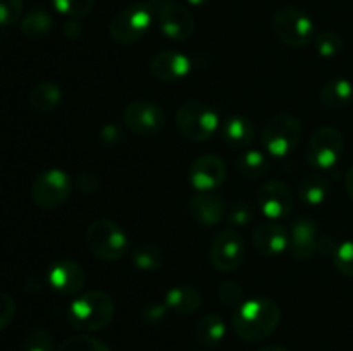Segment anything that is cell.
I'll list each match as a JSON object with an SVG mask.
<instances>
[{
	"instance_id": "cell-1",
	"label": "cell",
	"mask_w": 353,
	"mask_h": 351,
	"mask_svg": "<svg viewBox=\"0 0 353 351\" xmlns=\"http://www.w3.org/2000/svg\"><path fill=\"white\" fill-rule=\"evenodd\" d=\"M281 310L271 298L259 296L241 303L233 313V330L247 343H259L271 336L279 326Z\"/></svg>"
},
{
	"instance_id": "cell-2",
	"label": "cell",
	"mask_w": 353,
	"mask_h": 351,
	"mask_svg": "<svg viewBox=\"0 0 353 351\" xmlns=\"http://www.w3.org/2000/svg\"><path fill=\"white\" fill-rule=\"evenodd\" d=\"M116 315L112 296L100 289H92L76 296L68 308L69 323L81 332H95L109 326Z\"/></svg>"
},
{
	"instance_id": "cell-3",
	"label": "cell",
	"mask_w": 353,
	"mask_h": 351,
	"mask_svg": "<svg viewBox=\"0 0 353 351\" xmlns=\"http://www.w3.org/2000/svg\"><path fill=\"white\" fill-rule=\"evenodd\" d=\"M176 127L186 140L203 143L221 129V119L210 105L199 100H190L176 110Z\"/></svg>"
},
{
	"instance_id": "cell-4",
	"label": "cell",
	"mask_w": 353,
	"mask_h": 351,
	"mask_svg": "<svg viewBox=\"0 0 353 351\" xmlns=\"http://www.w3.org/2000/svg\"><path fill=\"white\" fill-rule=\"evenodd\" d=\"M150 2H133L121 9L109 24V34L117 45H133L145 38L154 23Z\"/></svg>"
},
{
	"instance_id": "cell-5",
	"label": "cell",
	"mask_w": 353,
	"mask_h": 351,
	"mask_svg": "<svg viewBox=\"0 0 353 351\" xmlns=\"http://www.w3.org/2000/svg\"><path fill=\"white\" fill-rule=\"evenodd\" d=\"M303 127L292 114H276L265 123L261 140L271 157L285 158L299 148L302 141Z\"/></svg>"
},
{
	"instance_id": "cell-6",
	"label": "cell",
	"mask_w": 353,
	"mask_h": 351,
	"mask_svg": "<svg viewBox=\"0 0 353 351\" xmlns=\"http://www.w3.org/2000/svg\"><path fill=\"white\" fill-rule=\"evenodd\" d=\"M86 246L102 262H116L126 255L130 240L126 233L110 219H97L86 229Z\"/></svg>"
},
{
	"instance_id": "cell-7",
	"label": "cell",
	"mask_w": 353,
	"mask_h": 351,
	"mask_svg": "<svg viewBox=\"0 0 353 351\" xmlns=\"http://www.w3.org/2000/svg\"><path fill=\"white\" fill-rule=\"evenodd\" d=\"M272 31L279 41L293 48L307 47L316 38V24L305 10L283 6L272 16Z\"/></svg>"
},
{
	"instance_id": "cell-8",
	"label": "cell",
	"mask_w": 353,
	"mask_h": 351,
	"mask_svg": "<svg viewBox=\"0 0 353 351\" xmlns=\"http://www.w3.org/2000/svg\"><path fill=\"white\" fill-rule=\"evenodd\" d=\"M71 178L62 169H47L34 178L31 184V200L41 210H55L64 205L71 196Z\"/></svg>"
},
{
	"instance_id": "cell-9",
	"label": "cell",
	"mask_w": 353,
	"mask_h": 351,
	"mask_svg": "<svg viewBox=\"0 0 353 351\" xmlns=\"http://www.w3.org/2000/svg\"><path fill=\"white\" fill-rule=\"evenodd\" d=\"M345 151V138L336 127L324 126L312 133L307 141L305 158L312 167L319 171L333 169L340 162Z\"/></svg>"
},
{
	"instance_id": "cell-10",
	"label": "cell",
	"mask_w": 353,
	"mask_h": 351,
	"mask_svg": "<svg viewBox=\"0 0 353 351\" xmlns=\"http://www.w3.org/2000/svg\"><path fill=\"white\" fill-rule=\"evenodd\" d=\"M150 6L164 36L172 41H186L192 38L195 21L185 6L174 0H152Z\"/></svg>"
},
{
	"instance_id": "cell-11",
	"label": "cell",
	"mask_w": 353,
	"mask_h": 351,
	"mask_svg": "<svg viewBox=\"0 0 353 351\" xmlns=\"http://www.w3.org/2000/svg\"><path fill=\"white\" fill-rule=\"evenodd\" d=\"M210 264L216 270L223 274H230L240 268L247 258V246L245 241L236 231L224 229L212 240L209 248Z\"/></svg>"
},
{
	"instance_id": "cell-12",
	"label": "cell",
	"mask_w": 353,
	"mask_h": 351,
	"mask_svg": "<svg viewBox=\"0 0 353 351\" xmlns=\"http://www.w3.org/2000/svg\"><path fill=\"white\" fill-rule=\"evenodd\" d=\"M123 123L137 136H155L165 126V114L157 103L134 100L123 110Z\"/></svg>"
},
{
	"instance_id": "cell-13",
	"label": "cell",
	"mask_w": 353,
	"mask_h": 351,
	"mask_svg": "<svg viewBox=\"0 0 353 351\" xmlns=\"http://www.w3.org/2000/svg\"><path fill=\"white\" fill-rule=\"evenodd\" d=\"M226 162L219 155H200L190 167V184L196 193L216 191L226 181Z\"/></svg>"
},
{
	"instance_id": "cell-14",
	"label": "cell",
	"mask_w": 353,
	"mask_h": 351,
	"mask_svg": "<svg viewBox=\"0 0 353 351\" xmlns=\"http://www.w3.org/2000/svg\"><path fill=\"white\" fill-rule=\"evenodd\" d=\"M257 203L261 213L276 222L290 215L293 209V195L288 186L279 179H269L262 182L257 193Z\"/></svg>"
},
{
	"instance_id": "cell-15",
	"label": "cell",
	"mask_w": 353,
	"mask_h": 351,
	"mask_svg": "<svg viewBox=\"0 0 353 351\" xmlns=\"http://www.w3.org/2000/svg\"><path fill=\"white\" fill-rule=\"evenodd\" d=\"M47 281L59 295H78L86 282L85 268L71 258H59L48 268Z\"/></svg>"
},
{
	"instance_id": "cell-16",
	"label": "cell",
	"mask_w": 353,
	"mask_h": 351,
	"mask_svg": "<svg viewBox=\"0 0 353 351\" xmlns=\"http://www.w3.org/2000/svg\"><path fill=\"white\" fill-rule=\"evenodd\" d=\"M192 58L178 50H161L152 57L150 72L164 83L181 81L192 72Z\"/></svg>"
},
{
	"instance_id": "cell-17",
	"label": "cell",
	"mask_w": 353,
	"mask_h": 351,
	"mask_svg": "<svg viewBox=\"0 0 353 351\" xmlns=\"http://www.w3.org/2000/svg\"><path fill=\"white\" fill-rule=\"evenodd\" d=\"M188 212L200 226L214 227L226 217V200L216 191L196 193L190 200Z\"/></svg>"
},
{
	"instance_id": "cell-18",
	"label": "cell",
	"mask_w": 353,
	"mask_h": 351,
	"mask_svg": "<svg viewBox=\"0 0 353 351\" xmlns=\"http://www.w3.org/2000/svg\"><path fill=\"white\" fill-rule=\"evenodd\" d=\"M319 244L317 224L310 219H296L288 233V250L296 260H309Z\"/></svg>"
},
{
	"instance_id": "cell-19",
	"label": "cell",
	"mask_w": 353,
	"mask_h": 351,
	"mask_svg": "<svg viewBox=\"0 0 353 351\" xmlns=\"http://www.w3.org/2000/svg\"><path fill=\"white\" fill-rule=\"evenodd\" d=\"M252 244L262 257H278L288 250V233L281 224L271 220L252 233Z\"/></svg>"
},
{
	"instance_id": "cell-20",
	"label": "cell",
	"mask_w": 353,
	"mask_h": 351,
	"mask_svg": "<svg viewBox=\"0 0 353 351\" xmlns=\"http://www.w3.org/2000/svg\"><path fill=\"white\" fill-rule=\"evenodd\" d=\"M221 136L230 148L248 150L255 140V126L248 117L231 116L221 124Z\"/></svg>"
},
{
	"instance_id": "cell-21",
	"label": "cell",
	"mask_w": 353,
	"mask_h": 351,
	"mask_svg": "<svg viewBox=\"0 0 353 351\" xmlns=\"http://www.w3.org/2000/svg\"><path fill=\"white\" fill-rule=\"evenodd\" d=\"M164 303L168 305L169 312L188 317L199 312L200 306H202L203 303V298L202 295H200L199 289H195L193 286L181 284L174 286V288H171L165 292Z\"/></svg>"
},
{
	"instance_id": "cell-22",
	"label": "cell",
	"mask_w": 353,
	"mask_h": 351,
	"mask_svg": "<svg viewBox=\"0 0 353 351\" xmlns=\"http://www.w3.org/2000/svg\"><path fill=\"white\" fill-rule=\"evenodd\" d=\"M319 96L327 109H345L353 102V83L347 78L327 79L321 88Z\"/></svg>"
},
{
	"instance_id": "cell-23",
	"label": "cell",
	"mask_w": 353,
	"mask_h": 351,
	"mask_svg": "<svg viewBox=\"0 0 353 351\" xmlns=\"http://www.w3.org/2000/svg\"><path fill=\"white\" fill-rule=\"evenodd\" d=\"M31 109L40 114H50L61 105L62 102V89L52 81H40L30 89L28 95Z\"/></svg>"
},
{
	"instance_id": "cell-24",
	"label": "cell",
	"mask_w": 353,
	"mask_h": 351,
	"mask_svg": "<svg viewBox=\"0 0 353 351\" xmlns=\"http://www.w3.org/2000/svg\"><path fill=\"white\" fill-rule=\"evenodd\" d=\"M226 337V323L224 319L217 313H207L199 320L195 327V339L202 346L214 348L223 343Z\"/></svg>"
},
{
	"instance_id": "cell-25",
	"label": "cell",
	"mask_w": 353,
	"mask_h": 351,
	"mask_svg": "<svg viewBox=\"0 0 353 351\" xmlns=\"http://www.w3.org/2000/svg\"><path fill=\"white\" fill-rule=\"evenodd\" d=\"M331 184L323 174H309L300 181L299 198L309 206H319L330 196Z\"/></svg>"
},
{
	"instance_id": "cell-26",
	"label": "cell",
	"mask_w": 353,
	"mask_h": 351,
	"mask_svg": "<svg viewBox=\"0 0 353 351\" xmlns=\"http://www.w3.org/2000/svg\"><path fill=\"white\" fill-rule=\"evenodd\" d=\"M54 28V17L43 9H33L21 19V31L28 38H43Z\"/></svg>"
},
{
	"instance_id": "cell-27",
	"label": "cell",
	"mask_w": 353,
	"mask_h": 351,
	"mask_svg": "<svg viewBox=\"0 0 353 351\" xmlns=\"http://www.w3.org/2000/svg\"><path fill=\"white\" fill-rule=\"evenodd\" d=\"M236 171L247 179H257L269 171V158L261 150H243L236 160Z\"/></svg>"
},
{
	"instance_id": "cell-28",
	"label": "cell",
	"mask_w": 353,
	"mask_h": 351,
	"mask_svg": "<svg viewBox=\"0 0 353 351\" xmlns=\"http://www.w3.org/2000/svg\"><path fill=\"white\" fill-rule=\"evenodd\" d=\"M131 264L143 272L159 270L162 267V264H164V253L155 244H138L131 251Z\"/></svg>"
},
{
	"instance_id": "cell-29",
	"label": "cell",
	"mask_w": 353,
	"mask_h": 351,
	"mask_svg": "<svg viewBox=\"0 0 353 351\" xmlns=\"http://www.w3.org/2000/svg\"><path fill=\"white\" fill-rule=\"evenodd\" d=\"M55 351H112L102 339L90 334H78L62 341Z\"/></svg>"
},
{
	"instance_id": "cell-30",
	"label": "cell",
	"mask_w": 353,
	"mask_h": 351,
	"mask_svg": "<svg viewBox=\"0 0 353 351\" xmlns=\"http://www.w3.org/2000/svg\"><path fill=\"white\" fill-rule=\"evenodd\" d=\"M23 351H55L54 337L43 327H31L21 341Z\"/></svg>"
},
{
	"instance_id": "cell-31",
	"label": "cell",
	"mask_w": 353,
	"mask_h": 351,
	"mask_svg": "<svg viewBox=\"0 0 353 351\" xmlns=\"http://www.w3.org/2000/svg\"><path fill=\"white\" fill-rule=\"evenodd\" d=\"M314 45H316L317 54L324 58L336 57V55H340L343 52L345 47L343 38L338 33H334V31H323V33L316 34Z\"/></svg>"
},
{
	"instance_id": "cell-32",
	"label": "cell",
	"mask_w": 353,
	"mask_h": 351,
	"mask_svg": "<svg viewBox=\"0 0 353 351\" xmlns=\"http://www.w3.org/2000/svg\"><path fill=\"white\" fill-rule=\"evenodd\" d=\"M95 0H52V6L62 16L69 19H81L86 17L93 9Z\"/></svg>"
},
{
	"instance_id": "cell-33",
	"label": "cell",
	"mask_w": 353,
	"mask_h": 351,
	"mask_svg": "<svg viewBox=\"0 0 353 351\" xmlns=\"http://www.w3.org/2000/svg\"><path fill=\"white\" fill-rule=\"evenodd\" d=\"M333 264L340 274L353 277V241H343L333 253Z\"/></svg>"
},
{
	"instance_id": "cell-34",
	"label": "cell",
	"mask_w": 353,
	"mask_h": 351,
	"mask_svg": "<svg viewBox=\"0 0 353 351\" xmlns=\"http://www.w3.org/2000/svg\"><path fill=\"white\" fill-rule=\"evenodd\" d=\"M217 296H219L221 303L228 308L236 310L243 303V289L238 282L233 281H224L217 289Z\"/></svg>"
},
{
	"instance_id": "cell-35",
	"label": "cell",
	"mask_w": 353,
	"mask_h": 351,
	"mask_svg": "<svg viewBox=\"0 0 353 351\" xmlns=\"http://www.w3.org/2000/svg\"><path fill=\"white\" fill-rule=\"evenodd\" d=\"M254 219H255V210L248 202L234 203L233 209L230 210V213H228L226 217L228 224H231V226L234 227L248 226Z\"/></svg>"
},
{
	"instance_id": "cell-36",
	"label": "cell",
	"mask_w": 353,
	"mask_h": 351,
	"mask_svg": "<svg viewBox=\"0 0 353 351\" xmlns=\"http://www.w3.org/2000/svg\"><path fill=\"white\" fill-rule=\"evenodd\" d=\"M24 0H0V26H12L23 16Z\"/></svg>"
},
{
	"instance_id": "cell-37",
	"label": "cell",
	"mask_w": 353,
	"mask_h": 351,
	"mask_svg": "<svg viewBox=\"0 0 353 351\" xmlns=\"http://www.w3.org/2000/svg\"><path fill=\"white\" fill-rule=\"evenodd\" d=\"M16 315V301L10 295L0 291V330L6 329Z\"/></svg>"
},
{
	"instance_id": "cell-38",
	"label": "cell",
	"mask_w": 353,
	"mask_h": 351,
	"mask_svg": "<svg viewBox=\"0 0 353 351\" xmlns=\"http://www.w3.org/2000/svg\"><path fill=\"white\" fill-rule=\"evenodd\" d=\"M74 184L76 191H79L81 195H95L100 189V181L95 174H88V172H83L76 178Z\"/></svg>"
},
{
	"instance_id": "cell-39",
	"label": "cell",
	"mask_w": 353,
	"mask_h": 351,
	"mask_svg": "<svg viewBox=\"0 0 353 351\" xmlns=\"http://www.w3.org/2000/svg\"><path fill=\"white\" fill-rule=\"evenodd\" d=\"M168 312L169 308L165 303H150V305L145 306L143 312H141V320H143L145 323L154 326V323L162 322V320L165 319V315H168Z\"/></svg>"
},
{
	"instance_id": "cell-40",
	"label": "cell",
	"mask_w": 353,
	"mask_h": 351,
	"mask_svg": "<svg viewBox=\"0 0 353 351\" xmlns=\"http://www.w3.org/2000/svg\"><path fill=\"white\" fill-rule=\"evenodd\" d=\"M123 140L124 138H123V133L119 131V127L112 126V124H109V126H105L102 131H100V141H102L103 147L107 148L117 147Z\"/></svg>"
},
{
	"instance_id": "cell-41",
	"label": "cell",
	"mask_w": 353,
	"mask_h": 351,
	"mask_svg": "<svg viewBox=\"0 0 353 351\" xmlns=\"http://www.w3.org/2000/svg\"><path fill=\"white\" fill-rule=\"evenodd\" d=\"M64 34L68 38H71V40H76V38L79 36V34L83 33V28H81V24L78 23V21L76 19H69L68 23L64 24Z\"/></svg>"
},
{
	"instance_id": "cell-42",
	"label": "cell",
	"mask_w": 353,
	"mask_h": 351,
	"mask_svg": "<svg viewBox=\"0 0 353 351\" xmlns=\"http://www.w3.org/2000/svg\"><path fill=\"white\" fill-rule=\"evenodd\" d=\"M345 189H347V195L350 196V200L353 202V165L348 169L347 176H345Z\"/></svg>"
},
{
	"instance_id": "cell-43",
	"label": "cell",
	"mask_w": 353,
	"mask_h": 351,
	"mask_svg": "<svg viewBox=\"0 0 353 351\" xmlns=\"http://www.w3.org/2000/svg\"><path fill=\"white\" fill-rule=\"evenodd\" d=\"M257 351H290V350L285 346H278V344H269V346L261 348V350H257Z\"/></svg>"
},
{
	"instance_id": "cell-44",
	"label": "cell",
	"mask_w": 353,
	"mask_h": 351,
	"mask_svg": "<svg viewBox=\"0 0 353 351\" xmlns=\"http://www.w3.org/2000/svg\"><path fill=\"white\" fill-rule=\"evenodd\" d=\"M210 0H186V3H190L192 7H203V6H207Z\"/></svg>"
}]
</instances>
